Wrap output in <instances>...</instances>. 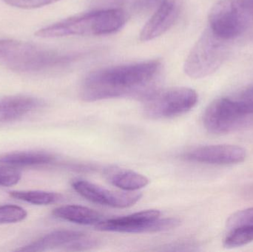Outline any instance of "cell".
Instances as JSON below:
<instances>
[{
  "mask_svg": "<svg viewBox=\"0 0 253 252\" xmlns=\"http://www.w3.org/2000/svg\"><path fill=\"white\" fill-rule=\"evenodd\" d=\"M162 64L159 60L116 65L93 71L80 87L84 102L132 98L145 101L160 90Z\"/></svg>",
  "mask_w": 253,
  "mask_h": 252,
  "instance_id": "1",
  "label": "cell"
},
{
  "mask_svg": "<svg viewBox=\"0 0 253 252\" xmlns=\"http://www.w3.org/2000/svg\"><path fill=\"white\" fill-rule=\"evenodd\" d=\"M126 22V14L120 8L104 9L72 16L42 28L36 32L40 38H58L71 36H101L121 29Z\"/></svg>",
  "mask_w": 253,
  "mask_h": 252,
  "instance_id": "2",
  "label": "cell"
},
{
  "mask_svg": "<svg viewBox=\"0 0 253 252\" xmlns=\"http://www.w3.org/2000/svg\"><path fill=\"white\" fill-rule=\"evenodd\" d=\"M230 41L208 27L190 50L184 62V72L190 78L198 79L216 72L230 56Z\"/></svg>",
  "mask_w": 253,
  "mask_h": 252,
  "instance_id": "3",
  "label": "cell"
},
{
  "mask_svg": "<svg viewBox=\"0 0 253 252\" xmlns=\"http://www.w3.org/2000/svg\"><path fill=\"white\" fill-rule=\"evenodd\" d=\"M209 28L227 40L240 36L253 24V11L244 0H219L210 11Z\"/></svg>",
  "mask_w": 253,
  "mask_h": 252,
  "instance_id": "4",
  "label": "cell"
},
{
  "mask_svg": "<svg viewBox=\"0 0 253 252\" xmlns=\"http://www.w3.org/2000/svg\"><path fill=\"white\" fill-rule=\"evenodd\" d=\"M160 216L159 210H144L125 217L103 220L95 228L102 232L155 233L175 229L181 223L178 219L174 217L161 219Z\"/></svg>",
  "mask_w": 253,
  "mask_h": 252,
  "instance_id": "5",
  "label": "cell"
},
{
  "mask_svg": "<svg viewBox=\"0 0 253 252\" xmlns=\"http://www.w3.org/2000/svg\"><path fill=\"white\" fill-rule=\"evenodd\" d=\"M196 90L189 87H174L159 90L144 101V112L153 119L173 118L191 110L198 103Z\"/></svg>",
  "mask_w": 253,
  "mask_h": 252,
  "instance_id": "6",
  "label": "cell"
},
{
  "mask_svg": "<svg viewBox=\"0 0 253 252\" xmlns=\"http://www.w3.org/2000/svg\"><path fill=\"white\" fill-rule=\"evenodd\" d=\"M252 116L242 112L231 98H219L207 108L203 123L210 133L226 134L242 128Z\"/></svg>",
  "mask_w": 253,
  "mask_h": 252,
  "instance_id": "7",
  "label": "cell"
},
{
  "mask_svg": "<svg viewBox=\"0 0 253 252\" xmlns=\"http://www.w3.org/2000/svg\"><path fill=\"white\" fill-rule=\"evenodd\" d=\"M73 189L84 199L113 208H127L136 204L141 198L139 192H117L105 189L87 180H75L72 183Z\"/></svg>",
  "mask_w": 253,
  "mask_h": 252,
  "instance_id": "8",
  "label": "cell"
},
{
  "mask_svg": "<svg viewBox=\"0 0 253 252\" xmlns=\"http://www.w3.org/2000/svg\"><path fill=\"white\" fill-rule=\"evenodd\" d=\"M183 0H161L155 13L146 22L139 34L141 41H148L169 31L179 17Z\"/></svg>",
  "mask_w": 253,
  "mask_h": 252,
  "instance_id": "9",
  "label": "cell"
},
{
  "mask_svg": "<svg viewBox=\"0 0 253 252\" xmlns=\"http://www.w3.org/2000/svg\"><path fill=\"white\" fill-rule=\"evenodd\" d=\"M247 152L243 147L230 144L199 146L184 154V159L193 162L213 165L239 164L246 159Z\"/></svg>",
  "mask_w": 253,
  "mask_h": 252,
  "instance_id": "10",
  "label": "cell"
},
{
  "mask_svg": "<svg viewBox=\"0 0 253 252\" xmlns=\"http://www.w3.org/2000/svg\"><path fill=\"white\" fill-rule=\"evenodd\" d=\"M44 102L38 98L24 95L5 96L0 99V123L19 119L28 112L40 109Z\"/></svg>",
  "mask_w": 253,
  "mask_h": 252,
  "instance_id": "11",
  "label": "cell"
},
{
  "mask_svg": "<svg viewBox=\"0 0 253 252\" xmlns=\"http://www.w3.org/2000/svg\"><path fill=\"white\" fill-rule=\"evenodd\" d=\"M79 231L57 230L50 232L28 245L16 250L18 252H44L54 249L68 248L71 244L84 236Z\"/></svg>",
  "mask_w": 253,
  "mask_h": 252,
  "instance_id": "12",
  "label": "cell"
},
{
  "mask_svg": "<svg viewBox=\"0 0 253 252\" xmlns=\"http://www.w3.org/2000/svg\"><path fill=\"white\" fill-rule=\"evenodd\" d=\"M57 218L84 226H96L104 220L102 216L95 210L78 205H67L58 207L53 211Z\"/></svg>",
  "mask_w": 253,
  "mask_h": 252,
  "instance_id": "13",
  "label": "cell"
},
{
  "mask_svg": "<svg viewBox=\"0 0 253 252\" xmlns=\"http://www.w3.org/2000/svg\"><path fill=\"white\" fill-rule=\"evenodd\" d=\"M110 183L122 190L135 192L145 187L149 183L147 177L132 170L113 167L105 173Z\"/></svg>",
  "mask_w": 253,
  "mask_h": 252,
  "instance_id": "14",
  "label": "cell"
},
{
  "mask_svg": "<svg viewBox=\"0 0 253 252\" xmlns=\"http://www.w3.org/2000/svg\"><path fill=\"white\" fill-rule=\"evenodd\" d=\"M51 154L43 152H9L0 155V164L12 167H28L48 164L54 161Z\"/></svg>",
  "mask_w": 253,
  "mask_h": 252,
  "instance_id": "15",
  "label": "cell"
},
{
  "mask_svg": "<svg viewBox=\"0 0 253 252\" xmlns=\"http://www.w3.org/2000/svg\"><path fill=\"white\" fill-rule=\"evenodd\" d=\"M34 45L13 39H0V62L13 69Z\"/></svg>",
  "mask_w": 253,
  "mask_h": 252,
  "instance_id": "16",
  "label": "cell"
},
{
  "mask_svg": "<svg viewBox=\"0 0 253 252\" xmlns=\"http://www.w3.org/2000/svg\"><path fill=\"white\" fill-rule=\"evenodd\" d=\"M9 195L19 201L38 206L55 204L62 198L60 194L40 190L11 191L9 192Z\"/></svg>",
  "mask_w": 253,
  "mask_h": 252,
  "instance_id": "17",
  "label": "cell"
},
{
  "mask_svg": "<svg viewBox=\"0 0 253 252\" xmlns=\"http://www.w3.org/2000/svg\"><path fill=\"white\" fill-rule=\"evenodd\" d=\"M228 235L224 240L226 248L243 247L253 241V226L243 225L230 229Z\"/></svg>",
  "mask_w": 253,
  "mask_h": 252,
  "instance_id": "18",
  "label": "cell"
},
{
  "mask_svg": "<svg viewBox=\"0 0 253 252\" xmlns=\"http://www.w3.org/2000/svg\"><path fill=\"white\" fill-rule=\"evenodd\" d=\"M28 216L26 210L16 205L0 206V224L19 223Z\"/></svg>",
  "mask_w": 253,
  "mask_h": 252,
  "instance_id": "19",
  "label": "cell"
},
{
  "mask_svg": "<svg viewBox=\"0 0 253 252\" xmlns=\"http://www.w3.org/2000/svg\"><path fill=\"white\" fill-rule=\"evenodd\" d=\"M231 99L242 112L253 115V84L248 86Z\"/></svg>",
  "mask_w": 253,
  "mask_h": 252,
  "instance_id": "20",
  "label": "cell"
},
{
  "mask_svg": "<svg viewBox=\"0 0 253 252\" xmlns=\"http://www.w3.org/2000/svg\"><path fill=\"white\" fill-rule=\"evenodd\" d=\"M22 179V173L15 167H0V186H12L17 184Z\"/></svg>",
  "mask_w": 253,
  "mask_h": 252,
  "instance_id": "21",
  "label": "cell"
},
{
  "mask_svg": "<svg viewBox=\"0 0 253 252\" xmlns=\"http://www.w3.org/2000/svg\"><path fill=\"white\" fill-rule=\"evenodd\" d=\"M227 225L229 229L243 225L253 226V207L236 212L232 215L227 220Z\"/></svg>",
  "mask_w": 253,
  "mask_h": 252,
  "instance_id": "22",
  "label": "cell"
},
{
  "mask_svg": "<svg viewBox=\"0 0 253 252\" xmlns=\"http://www.w3.org/2000/svg\"><path fill=\"white\" fill-rule=\"evenodd\" d=\"M12 7L21 9H35L53 4L60 0H2Z\"/></svg>",
  "mask_w": 253,
  "mask_h": 252,
  "instance_id": "23",
  "label": "cell"
},
{
  "mask_svg": "<svg viewBox=\"0 0 253 252\" xmlns=\"http://www.w3.org/2000/svg\"><path fill=\"white\" fill-rule=\"evenodd\" d=\"M244 1L253 11V0H244Z\"/></svg>",
  "mask_w": 253,
  "mask_h": 252,
  "instance_id": "24",
  "label": "cell"
}]
</instances>
